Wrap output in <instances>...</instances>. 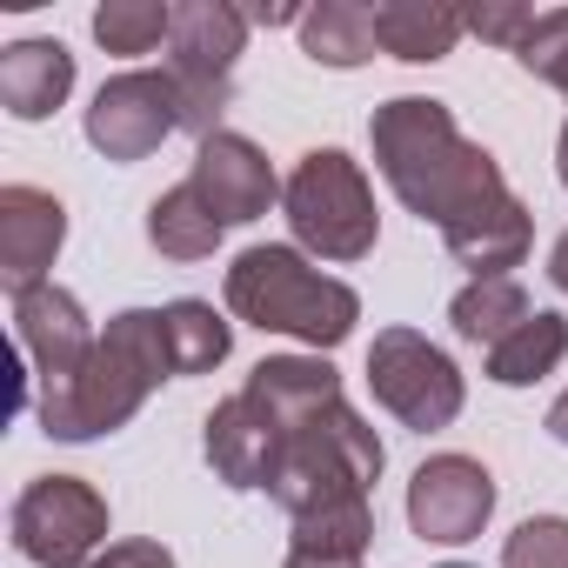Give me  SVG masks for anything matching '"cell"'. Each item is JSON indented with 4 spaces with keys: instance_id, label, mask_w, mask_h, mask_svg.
<instances>
[{
    "instance_id": "obj_1",
    "label": "cell",
    "mask_w": 568,
    "mask_h": 568,
    "mask_svg": "<svg viewBox=\"0 0 568 568\" xmlns=\"http://www.w3.org/2000/svg\"><path fill=\"white\" fill-rule=\"evenodd\" d=\"M368 141H375V168H382V181L395 187V201H402L408 214L435 221V227L475 214V207L495 201V194H508L501 161H495L481 141H468V134L455 128V114H448L442 101H428V94H395V101H382L375 121H368Z\"/></svg>"
},
{
    "instance_id": "obj_2",
    "label": "cell",
    "mask_w": 568,
    "mask_h": 568,
    "mask_svg": "<svg viewBox=\"0 0 568 568\" xmlns=\"http://www.w3.org/2000/svg\"><path fill=\"white\" fill-rule=\"evenodd\" d=\"M174 375V348H168V315L161 308H121L108 322V335L94 342L81 382L54 402H34L41 408V428L54 442H94V435H114L141 415V402Z\"/></svg>"
},
{
    "instance_id": "obj_3",
    "label": "cell",
    "mask_w": 568,
    "mask_h": 568,
    "mask_svg": "<svg viewBox=\"0 0 568 568\" xmlns=\"http://www.w3.org/2000/svg\"><path fill=\"white\" fill-rule=\"evenodd\" d=\"M221 295H227V308H234L247 328L308 342L315 355L342 348V342L355 335V322H362V295L348 288V281L308 267V254L288 247V241H261V247L234 254Z\"/></svg>"
},
{
    "instance_id": "obj_4",
    "label": "cell",
    "mask_w": 568,
    "mask_h": 568,
    "mask_svg": "<svg viewBox=\"0 0 568 568\" xmlns=\"http://www.w3.org/2000/svg\"><path fill=\"white\" fill-rule=\"evenodd\" d=\"M382 462H388L382 435H375L348 402H335V408H322L315 422L288 428V442H281V468H274L267 495L288 508V521H302V515H322V508H342V501H368Z\"/></svg>"
},
{
    "instance_id": "obj_5",
    "label": "cell",
    "mask_w": 568,
    "mask_h": 568,
    "mask_svg": "<svg viewBox=\"0 0 568 568\" xmlns=\"http://www.w3.org/2000/svg\"><path fill=\"white\" fill-rule=\"evenodd\" d=\"M281 214H288L295 241L322 261H362L375 254V234H382L368 174L342 148H308L295 161V174L281 181Z\"/></svg>"
},
{
    "instance_id": "obj_6",
    "label": "cell",
    "mask_w": 568,
    "mask_h": 568,
    "mask_svg": "<svg viewBox=\"0 0 568 568\" xmlns=\"http://www.w3.org/2000/svg\"><path fill=\"white\" fill-rule=\"evenodd\" d=\"M247 48V14L227 0H181L168 34V81L181 101L187 134H221V114L234 101V61Z\"/></svg>"
},
{
    "instance_id": "obj_7",
    "label": "cell",
    "mask_w": 568,
    "mask_h": 568,
    "mask_svg": "<svg viewBox=\"0 0 568 568\" xmlns=\"http://www.w3.org/2000/svg\"><path fill=\"white\" fill-rule=\"evenodd\" d=\"M368 388L415 435L448 428L462 415V395H468L462 388V368L428 335H415V328H382L375 335V348H368Z\"/></svg>"
},
{
    "instance_id": "obj_8",
    "label": "cell",
    "mask_w": 568,
    "mask_h": 568,
    "mask_svg": "<svg viewBox=\"0 0 568 568\" xmlns=\"http://www.w3.org/2000/svg\"><path fill=\"white\" fill-rule=\"evenodd\" d=\"M108 541V501L81 475H41L14 501V548L34 568H88Z\"/></svg>"
},
{
    "instance_id": "obj_9",
    "label": "cell",
    "mask_w": 568,
    "mask_h": 568,
    "mask_svg": "<svg viewBox=\"0 0 568 568\" xmlns=\"http://www.w3.org/2000/svg\"><path fill=\"white\" fill-rule=\"evenodd\" d=\"M14 342L28 355V382H34V402H54L81 382L88 355H94V328H88V308L54 288V281H41V288L14 295Z\"/></svg>"
},
{
    "instance_id": "obj_10",
    "label": "cell",
    "mask_w": 568,
    "mask_h": 568,
    "mask_svg": "<svg viewBox=\"0 0 568 568\" xmlns=\"http://www.w3.org/2000/svg\"><path fill=\"white\" fill-rule=\"evenodd\" d=\"M168 134H181V101H174V81H168V68L154 74V68H128V74H114V81H101V94H94V108H88V141H94V154H108V161H148Z\"/></svg>"
},
{
    "instance_id": "obj_11",
    "label": "cell",
    "mask_w": 568,
    "mask_h": 568,
    "mask_svg": "<svg viewBox=\"0 0 568 568\" xmlns=\"http://www.w3.org/2000/svg\"><path fill=\"white\" fill-rule=\"evenodd\" d=\"M495 515V475L475 462V455H435L415 468L408 481V528L422 541H442V548H462L488 528Z\"/></svg>"
},
{
    "instance_id": "obj_12",
    "label": "cell",
    "mask_w": 568,
    "mask_h": 568,
    "mask_svg": "<svg viewBox=\"0 0 568 568\" xmlns=\"http://www.w3.org/2000/svg\"><path fill=\"white\" fill-rule=\"evenodd\" d=\"M194 194L214 207V221L221 227H247V221H261L274 201H281V181H274V161L247 141V134H207L201 148H194Z\"/></svg>"
},
{
    "instance_id": "obj_13",
    "label": "cell",
    "mask_w": 568,
    "mask_h": 568,
    "mask_svg": "<svg viewBox=\"0 0 568 568\" xmlns=\"http://www.w3.org/2000/svg\"><path fill=\"white\" fill-rule=\"evenodd\" d=\"M61 241H68V207L48 187H28V181L0 187V281H8V295L41 288Z\"/></svg>"
},
{
    "instance_id": "obj_14",
    "label": "cell",
    "mask_w": 568,
    "mask_h": 568,
    "mask_svg": "<svg viewBox=\"0 0 568 568\" xmlns=\"http://www.w3.org/2000/svg\"><path fill=\"white\" fill-rule=\"evenodd\" d=\"M201 442H207V468H214L227 488H267L274 468H281V442H288V435H281L274 415L241 388V395L214 402Z\"/></svg>"
},
{
    "instance_id": "obj_15",
    "label": "cell",
    "mask_w": 568,
    "mask_h": 568,
    "mask_svg": "<svg viewBox=\"0 0 568 568\" xmlns=\"http://www.w3.org/2000/svg\"><path fill=\"white\" fill-rule=\"evenodd\" d=\"M528 241H535V214L521 207L515 187L442 227V247H448L475 281H501L508 267H521V261H528Z\"/></svg>"
},
{
    "instance_id": "obj_16",
    "label": "cell",
    "mask_w": 568,
    "mask_h": 568,
    "mask_svg": "<svg viewBox=\"0 0 568 568\" xmlns=\"http://www.w3.org/2000/svg\"><path fill=\"white\" fill-rule=\"evenodd\" d=\"M247 395L274 415V428L288 435L302 422H315L322 408L342 402V375L322 362V355H267L254 375H247Z\"/></svg>"
},
{
    "instance_id": "obj_17",
    "label": "cell",
    "mask_w": 568,
    "mask_h": 568,
    "mask_svg": "<svg viewBox=\"0 0 568 568\" xmlns=\"http://www.w3.org/2000/svg\"><path fill=\"white\" fill-rule=\"evenodd\" d=\"M74 94V54L61 41H14L0 54V108L14 121H48Z\"/></svg>"
},
{
    "instance_id": "obj_18",
    "label": "cell",
    "mask_w": 568,
    "mask_h": 568,
    "mask_svg": "<svg viewBox=\"0 0 568 568\" xmlns=\"http://www.w3.org/2000/svg\"><path fill=\"white\" fill-rule=\"evenodd\" d=\"M468 34V14L442 8V0H382L375 8V41L395 61H448L455 41Z\"/></svg>"
},
{
    "instance_id": "obj_19",
    "label": "cell",
    "mask_w": 568,
    "mask_h": 568,
    "mask_svg": "<svg viewBox=\"0 0 568 568\" xmlns=\"http://www.w3.org/2000/svg\"><path fill=\"white\" fill-rule=\"evenodd\" d=\"M375 8H362V0H322L302 21V54L315 68H362L375 61Z\"/></svg>"
},
{
    "instance_id": "obj_20",
    "label": "cell",
    "mask_w": 568,
    "mask_h": 568,
    "mask_svg": "<svg viewBox=\"0 0 568 568\" xmlns=\"http://www.w3.org/2000/svg\"><path fill=\"white\" fill-rule=\"evenodd\" d=\"M561 355H568V322H561L555 308H535L508 342L488 348V382H501V388H528V382L555 375Z\"/></svg>"
},
{
    "instance_id": "obj_21",
    "label": "cell",
    "mask_w": 568,
    "mask_h": 568,
    "mask_svg": "<svg viewBox=\"0 0 568 568\" xmlns=\"http://www.w3.org/2000/svg\"><path fill=\"white\" fill-rule=\"evenodd\" d=\"M221 221H214V207L194 194V181H181V187H168L154 207H148V241L168 254V261H207L214 247H221Z\"/></svg>"
},
{
    "instance_id": "obj_22",
    "label": "cell",
    "mask_w": 568,
    "mask_h": 568,
    "mask_svg": "<svg viewBox=\"0 0 568 568\" xmlns=\"http://www.w3.org/2000/svg\"><path fill=\"white\" fill-rule=\"evenodd\" d=\"M528 315H535V302L521 295V281H515V274H501V281H468V288L448 302L455 335H462V342H481V348L508 342Z\"/></svg>"
},
{
    "instance_id": "obj_23",
    "label": "cell",
    "mask_w": 568,
    "mask_h": 568,
    "mask_svg": "<svg viewBox=\"0 0 568 568\" xmlns=\"http://www.w3.org/2000/svg\"><path fill=\"white\" fill-rule=\"evenodd\" d=\"M168 315V348H174V375H207V368H221L227 362V348H234V328L214 315V302H168L161 308Z\"/></svg>"
},
{
    "instance_id": "obj_24",
    "label": "cell",
    "mask_w": 568,
    "mask_h": 568,
    "mask_svg": "<svg viewBox=\"0 0 568 568\" xmlns=\"http://www.w3.org/2000/svg\"><path fill=\"white\" fill-rule=\"evenodd\" d=\"M375 541V508L368 501H342L322 515L295 521V555H328V561H362Z\"/></svg>"
},
{
    "instance_id": "obj_25",
    "label": "cell",
    "mask_w": 568,
    "mask_h": 568,
    "mask_svg": "<svg viewBox=\"0 0 568 568\" xmlns=\"http://www.w3.org/2000/svg\"><path fill=\"white\" fill-rule=\"evenodd\" d=\"M168 34H174L168 0H108V8H94V41L108 54H154Z\"/></svg>"
},
{
    "instance_id": "obj_26",
    "label": "cell",
    "mask_w": 568,
    "mask_h": 568,
    "mask_svg": "<svg viewBox=\"0 0 568 568\" xmlns=\"http://www.w3.org/2000/svg\"><path fill=\"white\" fill-rule=\"evenodd\" d=\"M515 61H521L535 81H548V88H561V94H568V8L535 14V28L521 34Z\"/></svg>"
},
{
    "instance_id": "obj_27",
    "label": "cell",
    "mask_w": 568,
    "mask_h": 568,
    "mask_svg": "<svg viewBox=\"0 0 568 568\" xmlns=\"http://www.w3.org/2000/svg\"><path fill=\"white\" fill-rule=\"evenodd\" d=\"M501 568H568V515H528L508 535Z\"/></svg>"
},
{
    "instance_id": "obj_28",
    "label": "cell",
    "mask_w": 568,
    "mask_h": 568,
    "mask_svg": "<svg viewBox=\"0 0 568 568\" xmlns=\"http://www.w3.org/2000/svg\"><path fill=\"white\" fill-rule=\"evenodd\" d=\"M468 28H475L481 41H501V48H521V34L535 28V8H481V14H468Z\"/></svg>"
},
{
    "instance_id": "obj_29",
    "label": "cell",
    "mask_w": 568,
    "mask_h": 568,
    "mask_svg": "<svg viewBox=\"0 0 568 568\" xmlns=\"http://www.w3.org/2000/svg\"><path fill=\"white\" fill-rule=\"evenodd\" d=\"M88 568H174V555H168L161 541H114V548H101Z\"/></svg>"
},
{
    "instance_id": "obj_30",
    "label": "cell",
    "mask_w": 568,
    "mask_h": 568,
    "mask_svg": "<svg viewBox=\"0 0 568 568\" xmlns=\"http://www.w3.org/2000/svg\"><path fill=\"white\" fill-rule=\"evenodd\" d=\"M548 281L568 295V227H561V234H555V247H548Z\"/></svg>"
},
{
    "instance_id": "obj_31",
    "label": "cell",
    "mask_w": 568,
    "mask_h": 568,
    "mask_svg": "<svg viewBox=\"0 0 568 568\" xmlns=\"http://www.w3.org/2000/svg\"><path fill=\"white\" fill-rule=\"evenodd\" d=\"M281 568H362V561H328V555H295L288 548V561H281Z\"/></svg>"
},
{
    "instance_id": "obj_32",
    "label": "cell",
    "mask_w": 568,
    "mask_h": 568,
    "mask_svg": "<svg viewBox=\"0 0 568 568\" xmlns=\"http://www.w3.org/2000/svg\"><path fill=\"white\" fill-rule=\"evenodd\" d=\"M548 435H555V442H561V448H568V388H561V402H555V408H548Z\"/></svg>"
},
{
    "instance_id": "obj_33",
    "label": "cell",
    "mask_w": 568,
    "mask_h": 568,
    "mask_svg": "<svg viewBox=\"0 0 568 568\" xmlns=\"http://www.w3.org/2000/svg\"><path fill=\"white\" fill-rule=\"evenodd\" d=\"M555 174H561V187H568V121H561V141H555Z\"/></svg>"
},
{
    "instance_id": "obj_34",
    "label": "cell",
    "mask_w": 568,
    "mask_h": 568,
    "mask_svg": "<svg viewBox=\"0 0 568 568\" xmlns=\"http://www.w3.org/2000/svg\"><path fill=\"white\" fill-rule=\"evenodd\" d=\"M442 568H468V561H442Z\"/></svg>"
}]
</instances>
